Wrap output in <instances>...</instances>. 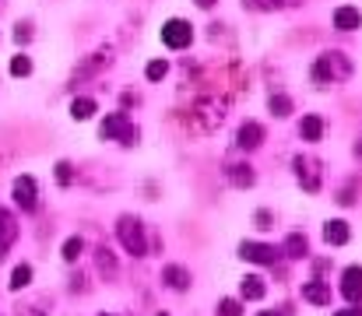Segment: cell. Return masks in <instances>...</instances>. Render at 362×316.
<instances>
[{
  "mask_svg": "<svg viewBox=\"0 0 362 316\" xmlns=\"http://www.w3.org/2000/svg\"><path fill=\"white\" fill-rule=\"evenodd\" d=\"M352 78V60L341 53V49H327L317 57L313 64V81L317 85H341Z\"/></svg>",
  "mask_w": 362,
  "mask_h": 316,
  "instance_id": "1",
  "label": "cell"
},
{
  "mask_svg": "<svg viewBox=\"0 0 362 316\" xmlns=\"http://www.w3.org/2000/svg\"><path fill=\"white\" fill-rule=\"evenodd\" d=\"M222 119H226V103H218V99H201V103H194L187 123H190L194 134H211Z\"/></svg>",
  "mask_w": 362,
  "mask_h": 316,
  "instance_id": "2",
  "label": "cell"
},
{
  "mask_svg": "<svg viewBox=\"0 0 362 316\" xmlns=\"http://www.w3.org/2000/svg\"><path fill=\"white\" fill-rule=\"evenodd\" d=\"M117 235H120V246L130 253V257H144L148 253V242H144V225H141V218H134V214H123L120 221H117Z\"/></svg>",
  "mask_w": 362,
  "mask_h": 316,
  "instance_id": "3",
  "label": "cell"
},
{
  "mask_svg": "<svg viewBox=\"0 0 362 316\" xmlns=\"http://www.w3.org/2000/svg\"><path fill=\"white\" fill-rule=\"evenodd\" d=\"M99 134H103L106 141H120V144H134V141H137V127L130 123L127 112H110V116L103 119Z\"/></svg>",
  "mask_w": 362,
  "mask_h": 316,
  "instance_id": "4",
  "label": "cell"
},
{
  "mask_svg": "<svg viewBox=\"0 0 362 316\" xmlns=\"http://www.w3.org/2000/svg\"><path fill=\"white\" fill-rule=\"evenodd\" d=\"M162 42H165L169 49H187V46L194 42V28H190V21H183V18H169V21L162 25Z\"/></svg>",
  "mask_w": 362,
  "mask_h": 316,
  "instance_id": "5",
  "label": "cell"
},
{
  "mask_svg": "<svg viewBox=\"0 0 362 316\" xmlns=\"http://www.w3.org/2000/svg\"><path fill=\"white\" fill-rule=\"evenodd\" d=\"M292 169H296V180L303 183L306 194H317V190H320V162H317V158L296 155V158H292Z\"/></svg>",
  "mask_w": 362,
  "mask_h": 316,
  "instance_id": "6",
  "label": "cell"
},
{
  "mask_svg": "<svg viewBox=\"0 0 362 316\" xmlns=\"http://www.w3.org/2000/svg\"><path fill=\"white\" fill-rule=\"evenodd\" d=\"M11 194H14V204L21 211H35V204H39V187H35L32 176H18L14 187H11Z\"/></svg>",
  "mask_w": 362,
  "mask_h": 316,
  "instance_id": "7",
  "label": "cell"
},
{
  "mask_svg": "<svg viewBox=\"0 0 362 316\" xmlns=\"http://www.w3.org/2000/svg\"><path fill=\"white\" fill-rule=\"evenodd\" d=\"M240 257L250 260V264H274V260H278V250L267 246V242H243Z\"/></svg>",
  "mask_w": 362,
  "mask_h": 316,
  "instance_id": "8",
  "label": "cell"
},
{
  "mask_svg": "<svg viewBox=\"0 0 362 316\" xmlns=\"http://www.w3.org/2000/svg\"><path fill=\"white\" fill-rule=\"evenodd\" d=\"M236 144H240L243 151L260 148V144H264V127H260V123H253V119H246L240 130H236Z\"/></svg>",
  "mask_w": 362,
  "mask_h": 316,
  "instance_id": "9",
  "label": "cell"
},
{
  "mask_svg": "<svg viewBox=\"0 0 362 316\" xmlns=\"http://www.w3.org/2000/svg\"><path fill=\"white\" fill-rule=\"evenodd\" d=\"M341 295L349 303H362V267H349L341 274Z\"/></svg>",
  "mask_w": 362,
  "mask_h": 316,
  "instance_id": "10",
  "label": "cell"
},
{
  "mask_svg": "<svg viewBox=\"0 0 362 316\" xmlns=\"http://www.w3.org/2000/svg\"><path fill=\"white\" fill-rule=\"evenodd\" d=\"M162 281H165L173 292H187V288H190V271L180 267V264H169V267H162Z\"/></svg>",
  "mask_w": 362,
  "mask_h": 316,
  "instance_id": "11",
  "label": "cell"
},
{
  "mask_svg": "<svg viewBox=\"0 0 362 316\" xmlns=\"http://www.w3.org/2000/svg\"><path fill=\"white\" fill-rule=\"evenodd\" d=\"M18 239V221H14V214L11 211L0 208V257L11 250V242Z\"/></svg>",
  "mask_w": 362,
  "mask_h": 316,
  "instance_id": "12",
  "label": "cell"
},
{
  "mask_svg": "<svg viewBox=\"0 0 362 316\" xmlns=\"http://www.w3.org/2000/svg\"><path fill=\"white\" fill-rule=\"evenodd\" d=\"M334 28H341V32H356V28H362L359 7H338V11H334Z\"/></svg>",
  "mask_w": 362,
  "mask_h": 316,
  "instance_id": "13",
  "label": "cell"
},
{
  "mask_svg": "<svg viewBox=\"0 0 362 316\" xmlns=\"http://www.w3.org/2000/svg\"><path fill=\"white\" fill-rule=\"evenodd\" d=\"M303 299L313 303V306H331V288L324 281H306L303 285Z\"/></svg>",
  "mask_w": 362,
  "mask_h": 316,
  "instance_id": "14",
  "label": "cell"
},
{
  "mask_svg": "<svg viewBox=\"0 0 362 316\" xmlns=\"http://www.w3.org/2000/svg\"><path fill=\"white\" fill-rule=\"evenodd\" d=\"M240 295L246 303H257V299H264L267 295V285H264V278H257V274H246L240 285Z\"/></svg>",
  "mask_w": 362,
  "mask_h": 316,
  "instance_id": "15",
  "label": "cell"
},
{
  "mask_svg": "<svg viewBox=\"0 0 362 316\" xmlns=\"http://www.w3.org/2000/svg\"><path fill=\"white\" fill-rule=\"evenodd\" d=\"M226 176H229V183H233V187H240V190L253 187V180H257V176H253V169H250L246 162H233V165L226 169Z\"/></svg>",
  "mask_w": 362,
  "mask_h": 316,
  "instance_id": "16",
  "label": "cell"
},
{
  "mask_svg": "<svg viewBox=\"0 0 362 316\" xmlns=\"http://www.w3.org/2000/svg\"><path fill=\"white\" fill-rule=\"evenodd\" d=\"M299 137H303V141H320V137H324V119H320L317 112L303 116V123H299Z\"/></svg>",
  "mask_w": 362,
  "mask_h": 316,
  "instance_id": "17",
  "label": "cell"
},
{
  "mask_svg": "<svg viewBox=\"0 0 362 316\" xmlns=\"http://www.w3.org/2000/svg\"><path fill=\"white\" fill-rule=\"evenodd\" d=\"M349 235H352V232H349L345 221H327V225H324V242H327V246H345Z\"/></svg>",
  "mask_w": 362,
  "mask_h": 316,
  "instance_id": "18",
  "label": "cell"
},
{
  "mask_svg": "<svg viewBox=\"0 0 362 316\" xmlns=\"http://www.w3.org/2000/svg\"><path fill=\"white\" fill-rule=\"evenodd\" d=\"M310 253V242H306V235L303 232H292L288 239H285V257H292V260H303Z\"/></svg>",
  "mask_w": 362,
  "mask_h": 316,
  "instance_id": "19",
  "label": "cell"
},
{
  "mask_svg": "<svg viewBox=\"0 0 362 316\" xmlns=\"http://www.w3.org/2000/svg\"><path fill=\"white\" fill-rule=\"evenodd\" d=\"M95 109H99V105H95V99H88V95H78V99L71 103V116H74L78 123H85V119H92V116H95Z\"/></svg>",
  "mask_w": 362,
  "mask_h": 316,
  "instance_id": "20",
  "label": "cell"
},
{
  "mask_svg": "<svg viewBox=\"0 0 362 316\" xmlns=\"http://www.w3.org/2000/svg\"><path fill=\"white\" fill-rule=\"evenodd\" d=\"M267 109H271V116L285 119V116H292V109H296V105H292L288 95H281V92H278V95H271V99H267Z\"/></svg>",
  "mask_w": 362,
  "mask_h": 316,
  "instance_id": "21",
  "label": "cell"
},
{
  "mask_svg": "<svg viewBox=\"0 0 362 316\" xmlns=\"http://www.w3.org/2000/svg\"><path fill=\"white\" fill-rule=\"evenodd\" d=\"M32 285V267L28 264H18L14 271H11V292H21V288H28Z\"/></svg>",
  "mask_w": 362,
  "mask_h": 316,
  "instance_id": "22",
  "label": "cell"
},
{
  "mask_svg": "<svg viewBox=\"0 0 362 316\" xmlns=\"http://www.w3.org/2000/svg\"><path fill=\"white\" fill-rule=\"evenodd\" d=\"M81 253H85V239H81V235H71V239L64 242V260H67V264H74Z\"/></svg>",
  "mask_w": 362,
  "mask_h": 316,
  "instance_id": "23",
  "label": "cell"
},
{
  "mask_svg": "<svg viewBox=\"0 0 362 316\" xmlns=\"http://www.w3.org/2000/svg\"><path fill=\"white\" fill-rule=\"evenodd\" d=\"M95 260H99V271H103V274H113V271H117V257L110 253V246H99V250H95Z\"/></svg>",
  "mask_w": 362,
  "mask_h": 316,
  "instance_id": "24",
  "label": "cell"
},
{
  "mask_svg": "<svg viewBox=\"0 0 362 316\" xmlns=\"http://www.w3.org/2000/svg\"><path fill=\"white\" fill-rule=\"evenodd\" d=\"M11 74H14V78H28V74H32V60H28L25 53H18V57L11 60Z\"/></svg>",
  "mask_w": 362,
  "mask_h": 316,
  "instance_id": "25",
  "label": "cell"
},
{
  "mask_svg": "<svg viewBox=\"0 0 362 316\" xmlns=\"http://www.w3.org/2000/svg\"><path fill=\"white\" fill-rule=\"evenodd\" d=\"M165 74H169V64H165V60H151V64L144 67V78H148V81H162Z\"/></svg>",
  "mask_w": 362,
  "mask_h": 316,
  "instance_id": "26",
  "label": "cell"
},
{
  "mask_svg": "<svg viewBox=\"0 0 362 316\" xmlns=\"http://www.w3.org/2000/svg\"><path fill=\"white\" fill-rule=\"evenodd\" d=\"M218 316H243V303L240 299H222L218 303Z\"/></svg>",
  "mask_w": 362,
  "mask_h": 316,
  "instance_id": "27",
  "label": "cell"
},
{
  "mask_svg": "<svg viewBox=\"0 0 362 316\" xmlns=\"http://www.w3.org/2000/svg\"><path fill=\"white\" fill-rule=\"evenodd\" d=\"M71 180H74L71 162H57V183H60V187H71Z\"/></svg>",
  "mask_w": 362,
  "mask_h": 316,
  "instance_id": "28",
  "label": "cell"
},
{
  "mask_svg": "<svg viewBox=\"0 0 362 316\" xmlns=\"http://www.w3.org/2000/svg\"><path fill=\"white\" fill-rule=\"evenodd\" d=\"M243 4H246L250 11H278L285 0H243Z\"/></svg>",
  "mask_w": 362,
  "mask_h": 316,
  "instance_id": "29",
  "label": "cell"
},
{
  "mask_svg": "<svg viewBox=\"0 0 362 316\" xmlns=\"http://www.w3.org/2000/svg\"><path fill=\"white\" fill-rule=\"evenodd\" d=\"M32 39V21H18L14 25V42L21 46V42H28Z\"/></svg>",
  "mask_w": 362,
  "mask_h": 316,
  "instance_id": "30",
  "label": "cell"
},
{
  "mask_svg": "<svg viewBox=\"0 0 362 316\" xmlns=\"http://www.w3.org/2000/svg\"><path fill=\"white\" fill-rule=\"evenodd\" d=\"M352 201H356V187L349 183V187H345V190L338 194V204H352Z\"/></svg>",
  "mask_w": 362,
  "mask_h": 316,
  "instance_id": "31",
  "label": "cell"
},
{
  "mask_svg": "<svg viewBox=\"0 0 362 316\" xmlns=\"http://www.w3.org/2000/svg\"><path fill=\"white\" fill-rule=\"evenodd\" d=\"M253 221H257V228H271V214H267V211H257Z\"/></svg>",
  "mask_w": 362,
  "mask_h": 316,
  "instance_id": "32",
  "label": "cell"
},
{
  "mask_svg": "<svg viewBox=\"0 0 362 316\" xmlns=\"http://www.w3.org/2000/svg\"><path fill=\"white\" fill-rule=\"evenodd\" d=\"M334 316H359V310H338Z\"/></svg>",
  "mask_w": 362,
  "mask_h": 316,
  "instance_id": "33",
  "label": "cell"
},
{
  "mask_svg": "<svg viewBox=\"0 0 362 316\" xmlns=\"http://www.w3.org/2000/svg\"><path fill=\"white\" fill-rule=\"evenodd\" d=\"M211 4H215V0H197V7H211Z\"/></svg>",
  "mask_w": 362,
  "mask_h": 316,
  "instance_id": "34",
  "label": "cell"
},
{
  "mask_svg": "<svg viewBox=\"0 0 362 316\" xmlns=\"http://www.w3.org/2000/svg\"><path fill=\"white\" fill-rule=\"evenodd\" d=\"M21 316H39V313H32V310H21Z\"/></svg>",
  "mask_w": 362,
  "mask_h": 316,
  "instance_id": "35",
  "label": "cell"
},
{
  "mask_svg": "<svg viewBox=\"0 0 362 316\" xmlns=\"http://www.w3.org/2000/svg\"><path fill=\"white\" fill-rule=\"evenodd\" d=\"M260 316H274V313H260Z\"/></svg>",
  "mask_w": 362,
  "mask_h": 316,
  "instance_id": "36",
  "label": "cell"
},
{
  "mask_svg": "<svg viewBox=\"0 0 362 316\" xmlns=\"http://www.w3.org/2000/svg\"><path fill=\"white\" fill-rule=\"evenodd\" d=\"M158 316H165V313H158Z\"/></svg>",
  "mask_w": 362,
  "mask_h": 316,
  "instance_id": "37",
  "label": "cell"
}]
</instances>
